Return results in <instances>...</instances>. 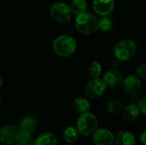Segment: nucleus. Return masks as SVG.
Segmentation results:
<instances>
[{"label":"nucleus","instance_id":"11","mask_svg":"<svg viewBox=\"0 0 146 145\" xmlns=\"http://www.w3.org/2000/svg\"><path fill=\"white\" fill-rule=\"evenodd\" d=\"M103 80L107 87L117 88L122 85L124 78L119 71L115 69H110L104 73Z\"/></svg>","mask_w":146,"mask_h":145},{"label":"nucleus","instance_id":"15","mask_svg":"<svg viewBox=\"0 0 146 145\" xmlns=\"http://www.w3.org/2000/svg\"><path fill=\"white\" fill-rule=\"evenodd\" d=\"M73 108L75 110V112L82 115L88 113L91 109V103L90 102L84 97H79L74 100L73 103Z\"/></svg>","mask_w":146,"mask_h":145},{"label":"nucleus","instance_id":"7","mask_svg":"<svg viewBox=\"0 0 146 145\" xmlns=\"http://www.w3.org/2000/svg\"><path fill=\"white\" fill-rule=\"evenodd\" d=\"M141 79L133 74L128 75L127 78H125L121 85L123 92L131 97L133 95H137V93L141 89Z\"/></svg>","mask_w":146,"mask_h":145},{"label":"nucleus","instance_id":"4","mask_svg":"<svg viewBox=\"0 0 146 145\" xmlns=\"http://www.w3.org/2000/svg\"><path fill=\"white\" fill-rule=\"evenodd\" d=\"M98 121L97 117L88 112L86 114L80 115L77 121V130L79 131L80 134L83 136H89L93 134L98 129Z\"/></svg>","mask_w":146,"mask_h":145},{"label":"nucleus","instance_id":"8","mask_svg":"<svg viewBox=\"0 0 146 145\" xmlns=\"http://www.w3.org/2000/svg\"><path fill=\"white\" fill-rule=\"evenodd\" d=\"M19 129L13 125H7L0 128V143L3 144H14L19 133Z\"/></svg>","mask_w":146,"mask_h":145},{"label":"nucleus","instance_id":"20","mask_svg":"<svg viewBox=\"0 0 146 145\" xmlns=\"http://www.w3.org/2000/svg\"><path fill=\"white\" fill-rule=\"evenodd\" d=\"M15 144L17 145H34V141L31 134L19 132L16 137Z\"/></svg>","mask_w":146,"mask_h":145},{"label":"nucleus","instance_id":"16","mask_svg":"<svg viewBox=\"0 0 146 145\" xmlns=\"http://www.w3.org/2000/svg\"><path fill=\"white\" fill-rule=\"evenodd\" d=\"M57 138L50 132H44L40 134L34 141V145H56Z\"/></svg>","mask_w":146,"mask_h":145},{"label":"nucleus","instance_id":"17","mask_svg":"<svg viewBox=\"0 0 146 145\" xmlns=\"http://www.w3.org/2000/svg\"><path fill=\"white\" fill-rule=\"evenodd\" d=\"M68 6L72 14L75 15L76 16L86 13L87 3L86 0H72Z\"/></svg>","mask_w":146,"mask_h":145},{"label":"nucleus","instance_id":"25","mask_svg":"<svg viewBox=\"0 0 146 145\" xmlns=\"http://www.w3.org/2000/svg\"><path fill=\"white\" fill-rule=\"evenodd\" d=\"M140 97H139V96H137V95H133V96H132L131 97V101H132V103H133V104H139V101H140Z\"/></svg>","mask_w":146,"mask_h":145},{"label":"nucleus","instance_id":"13","mask_svg":"<svg viewBox=\"0 0 146 145\" xmlns=\"http://www.w3.org/2000/svg\"><path fill=\"white\" fill-rule=\"evenodd\" d=\"M38 126V121L36 118L33 116H25L22 118L19 124V131L27 132L32 135Z\"/></svg>","mask_w":146,"mask_h":145},{"label":"nucleus","instance_id":"9","mask_svg":"<svg viewBox=\"0 0 146 145\" xmlns=\"http://www.w3.org/2000/svg\"><path fill=\"white\" fill-rule=\"evenodd\" d=\"M92 140L95 145H112L115 143V136L110 130L100 128L93 133Z\"/></svg>","mask_w":146,"mask_h":145},{"label":"nucleus","instance_id":"1","mask_svg":"<svg viewBox=\"0 0 146 145\" xmlns=\"http://www.w3.org/2000/svg\"><path fill=\"white\" fill-rule=\"evenodd\" d=\"M54 52L61 57H68L72 56L77 47L76 41L68 35L58 36L53 42Z\"/></svg>","mask_w":146,"mask_h":145},{"label":"nucleus","instance_id":"12","mask_svg":"<svg viewBox=\"0 0 146 145\" xmlns=\"http://www.w3.org/2000/svg\"><path fill=\"white\" fill-rule=\"evenodd\" d=\"M140 113V109L137 104L130 103L123 109L122 116L127 122H133L138 120Z\"/></svg>","mask_w":146,"mask_h":145},{"label":"nucleus","instance_id":"19","mask_svg":"<svg viewBox=\"0 0 146 145\" xmlns=\"http://www.w3.org/2000/svg\"><path fill=\"white\" fill-rule=\"evenodd\" d=\"M114 26V21L110 16H102L98 20V29L104 32H107L112 30Z\"/></svg>","mask_w":146,"mask_h":145},{"label":"nucleus","instance_id":"5","mask_svg":"<svg viewBox=\"0 0 146 145\" xmlns=\"http://www.w3.org/2000/svg\"><path fill=\"white\" fill-rule=\"evenodd\" d=\"M106 85L103 79L100 78H92L87 82L85 87V95L91 99H98L100 98L106 91Z\"/></svg>","mask_w":146,"mask_h":145},{"label":"nucleus","instance_id":"3","mask_svg":"<svg viewBox=\"0 0 146 145\" xmlns=\"http://www.w3.org/2000/svg\"><path fill=\"white\" fill-rule=\"evenodd\" d=\"M138 46L132 39H123L119 41L114 48V55L121 62H127L135 56Z\"/></svg>","mask_w":146,"mask_h":145},{"label":"nucleus","instance_id":"28","mask_svg":"<svg viewBox=\"0 0 146 145\" xmlns=\"http://www.w3.org/2000/svg\"><path fill=\"white\" fill-rule=\"evenodd\" d=\"M3 86V79H2V77L0 76V88Z\"/></svg>","mask_w":146,"mask_h":145},{"label":"nucleus","instance_id":"22","mask_svg":"<svg viewBox=\"0 0 146 145\" xmlns=\"http://www.w3.org/2000/svg\"><path fill=\"white\" fill-rule=\"evenodd\" d=\"M88 72L92 78H99L102 73V65L97 61H92L88 65Z\"/></svg>","mask_w":146,"mask_h":145},{"label":"nucleus","instance_id":"23","mask_svg":"<svg viewBox=\"0 0 146 145\" xmlns=\"http://www.w3.org/2000/svg\"><path fill=\"white\" fill-rule=\"evenodd\" d=\"M135 75L138 78H139L141 80L146 79V63H143L137 68Z\"/></svg>","mask_w":146,"mask_h":145},{"label":"nucleus","instance_id":"26","mask_svg":"<svg viewBox=\"0 0 146 145\" xmlns=\"http://www.w3.org/2000/svg\"><path fill=\"white\" fill-rule=\"evenodd\" d=\"M140 144L141 145H146V130L140 135Z\"/></svg>","mask_w":146,"mask_h":145},{"label":"nucleus","instance_id":"24","mask_svg":"<svg viewBox=\"0 0 146 145\" xmlns=\"http://www.w3.org/2000/svg\"><path fill=\"white\" fill-rule=\"evenodd\" d=\"M138 106L140 109V112L143 113L144 115H146V96L140 99Z\"/></svg>","mask_w":146,"mask_h":145},{"label":"nucleus","instance_id":"2","mask_svg":"<svg viewBox=\"0 0 146 145\" xmlns=\"http://www.w3.org/2000/svg\"><path fill=\"white\" fill-rule=\"evenodd\" d=\"M76 29L82 34L90 35L98 30V19L91 13H85L76 16L74 21Z\"/></svg>","mask_w":146,"mask_h":145},{"label":"nucleus","instance_id":"21","mask_svg":"<svg viewBox=\"0 0 146 145\" xmlns=\"http://www.w3.org/2000/svg\"><path fill=\"white\" fill-rule=\"evenodd\" d=\"M123 103L119 100H111L108 103L106 106V109L110 114H118L121 110H123Z\"/></svg>","mask_w":146,"mask_h":145},{"label":"nucleus","instance_id":"10","mask_svg":"<svg viewBox=\"0 0 146 145\" xmlns=\"http://www.w3.org/2000/svg\"><path fill=\"white\" fill-rule=\"evenodd\" d=\"M92 7L96 14L102 16H108L115 9V0H93Z\"/></svg>","mask_w":146,"mask_h":145},{"label":"nucleus","instance_id":"18","mask_svg":"<svg viewBox=\"0 0 146 145\" xmlns=\"http://www.w3.org/2000/svg\"><path fill=\"white\" fill-rule=\"evenodd\" d=\"M62 137L68 144H73L79 139L80 132L74 126H68L62 132Z\"/></svg>","mask_w":146,"mask_h":145},{"label":"nucleus","instance_id":"29","mask_svg":"<svg viewBox=\"0 0 146 145\" xmlns=\"http://www.w3.org/2000/svg\"><path fill=\"white\" fill-rule=\"evenodd\" d=\"M0 103H1V95H0Z\"/></svg>","mask_w":146,"mask_h":145},{"label":"nucleus","instance_id":"27","mask_svg":"<svg viewBox=\"0 0 146 145\" xmlns=\"http://www.w3.org/2000/svg\"><path fill=\"white\" fill-rule=\"evenodd\" d=\"M121 61H119L118 59L115 58V59L112 62V66H113V68L116 70V69L121 66Z\"/></svg>","mask_w":146,"mask_h":145},{"label":"nucleus","instance_id":"30","mask_svg":"<svg viewBox=\"0 0 146 145\" xmlns=\"http://www.w3.org/2000/svg\"><path fill=\"white\" fill-rule=\"evenodd\" d=\"M66 145H72V144H66Z\"/></svg>","mask_w":146,"mask_h":145},{"label":"nucleus","instance_id":"6","mask_svg":"<svg viewBox=\"0 0 146 145\" xmlns=\"http://www.w3.org/2000/svg\"><path fill=\"white\" fill-rule=\"evenodd\" d=\"M50 15L55 21L60 23H67L71 19L72 12L70 10L69 6L67 3L58 2L51 6Z\"/></svg>","mask_w":146,"mask_h":145},{"label":"nucleus","instance_id":"14","mask_svg":"<svg viewBox=\"0 0 146 145\" xmlns=\"http://www.w3.org/2000/svg\"><path fill=\"white\" fill-rule=\"evenodd\" d=\"M115 145H135L136 139L132 132L123 131L118 133L115 138Z\"/></svg>","mask_w":146,"mask_h":145},{"label":"nucleus","instance_id":"31","mask_svg":"<svg viewBox=\"0 0 146 145\" xmlns=\"http://www.w3.org/2000/svg\"><path fill=\"white\" fill-rule=\"evenodd\" d=\"M9 145H15V144H9Z\"/></svg>","mask_w":146,"mask_h":145}]
</instances>
